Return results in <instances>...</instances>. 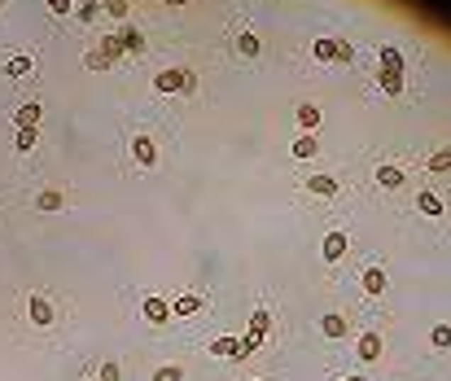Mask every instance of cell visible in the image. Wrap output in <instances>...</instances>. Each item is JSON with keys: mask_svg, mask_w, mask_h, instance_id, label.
I'll return each mask as SVG.
<instances>
[{"mask_svg": "<svg viewBox=\"0 0 451 381\" xmlns=\"http://www.w3.org/2000/svg\"><path fill=\"white\" fill-rule=\"evenodd\" d=\"M154 92H162V96H171V92H197V70H189V66H167V70H158L154 74Z\"/></svg>", "mask_w": 451, "mask_h": 381, "instance_id": "6da1fadb", "label": "cell"}, {"mask_svg": "<svg viewBox=\"0 0 451 381\" xmlns=\"http://www.w3.org/2000/svg\"><path fill=\"white\" fill-rule=\"evenodd\" d=\"M311 53H316V62H355V44H346L338 35H324V40L311 44Z\"/></svg>", "mask_w": 451, "mask_h": 381, "instance_id": "7a4b0ae2", "label": "cell"}, {"mask_svg": "<svg viewBox=\"0 0 451 381\" xmlns=\"http://www.w3.org/2000/svg\"><path fill=\"white\" fill-rule=\"evenodd\" d=\"M27 320L35 324V328H53V320H57V311H53V302H48V294H31L27 298Z\"/></svg>", "mask_w": 451, "mask_h": 381, "instance_id": "3957f363", "label": "cell"}, {"mask_svg": "<svg viewBox=\"0 0 451 381\" xmlns=\"http://www.w3.org/2000/svg\"><path fill=\"white\" fill-rule=\"evenodd\" d=\"M132 158H136L140 171H154V167H158V145H154V136L136 132V136H132Z\"/></svg>", "mask_w": 451, "mask_h": 381, "instance_id": "277c9868", "label": "cell"}, {"mask_svg": "<svg viewBox=\"0 0 451 381\" xmlns=\"http://www.w3.org/2000/svg\"><path fill=\"white\" fill-rule=\"evenodd\" d=\"M140 320H145V324H167V320H171V302L158 298V294H149V298L140 302Z\"/></svg>", "mask_w": 451, "mask_h": 381, "instance_id": "5b68a950", "label": "cell"}, {"mask_svg": "<svg viewBox=\"0 0 451 381\" xmlns=\"http://www.w3.org/2000/svg\"><path fill=\"white\" fill-rule=\"evenodd\" d=\"M346 250H350V237H346V233H338V228H333V233L324 237V245H320L324 263H342V259H346Z\"/></svg>", "mask_w": 451, "mask_h": 381, "instance_id": "8992f818", "label": "cell"}, {"mask_svg": "<svg viewBox=\"0 0 451 381\" xmlns=\"http://www.w3.org/2000/svg\"><path fill=\"white\" fill-rule=\"evenodd\" d=\"M355 355L364 364H377L382 355H386V342H382V333H360V342H355Z\"/></svg>", "mask_w": 451, "mask_h": 381, "instance_id": "52a82bcc", "label": "cell"}, {"mask_svg": "<svg viewBox=\"0 0 451 381\" xmlns=\"http://www.w3.org/2000/svg\"><path fill=\"white\" fill-rule=\"evenodd\" d=\"M360 285H364V294H368V298H382V294H386V267H377V263L364 267Z\"/></svg>", "mask_w": 451, "mask_h": 381, "instance_id": "ba28073f", "label": "cell"}, {"mask_svg": "<svg viewBox=\"0 0 451 381\" xmlns=\"http://www.w3.org/2000/svg\"><path fill=\"white\" fill-rule=\"evenodd\" d=\"M338 189H342V180H338V175H329V171H316L311 180H307V193H316V197H333Z\"/></svg>", "mask_w": 451, "mask_h": 381, "instance_id": "9c48e42d", "label": "cell"}, {"mask_svg": "<svg viewBox=\"0 0 451 381\" xmlns=\"http://www.w3.org/2000/svg\"><path fill=\"white\" fill-rule=\"evenodd\" d=\"M320 333H324V338H333V342H342V338L350 333V320H346V316H338V311H329V316L320 320Z\"/></svg>", "mask_w": 451, "mask_h": 381, "instance_id": "30bf717a", "label": "cell"}, {"mask_svg": "<svg viewBox=\"0 0 451 381\" xmlns=\"http://www.w3.org/2000/svg\"><path fill=\"white\" fill-rule=\"evenodd\" d=\"M40 118H44L40 101H27V106H18V114H13V123L18 127H31V132H40Z\"/></svg>", "mask_w": 451, "mask_h": 381, "instance_id": "8fae6325", "label": "cell"}, {"mask_svg": "<svg viewBox=\"0 0 451 381\" xmlns=\"http://www.w3.org/2000/svg\"><path fill=\"white\" fill-rule=\"evenodd\" d=\"M294 114H298V127H303V132H311V136H316V127H320V118H324L316 101H303V106H298Z\"/></svg>", "mask_w": 451, "mask_h": 381, "instance_id": "7c38bea8", "label": "cell"}, {"mask_svg": "<svg viewBox=\"0 0 451 381\" xmlns=\"http://www.w3.org/2000/svg\"><path fill=\"white\" fill-rule=\"evenodd\" d=\"M382 74H399V79H403V57H399V48L394 44H382Z\"/></svg>", "mask_w": 451, "mask_h": 381, "instance_id": "4fadbf2b", "label": "cell"}, {"mask_svg": "<svg viewBox=\"0 0 451 381\" xmlns=\"http://www.w3.org/2000/svg\"><path fill=\"white\" fill-rule=\"evenodd\" d=\"M377 184H382V189H403V167L382 162V167H377Z\"/></svg>", "mask_w": 451, "mask_h": 381, "instance_id": "5bb4252c", "label": "cell"}, {"mask_svg": "<svg viewBox=\"0 0 451 381\" xmlns=\"http://www.w3.org/2000/svg\"><path fill=\"white\" fill-rule=\"evenodd\" d=\"M197 311H202V298L197 294H180L171 302V316H197Z\"/></svg>", "mask_w": 451, "mask_h": 381, "instance_id": "9a60e30c", "label": "cell"}, {"mask_svg": "<svg viewBox=\"0 0 451 381\" xmlns=\"http://www.w3.org/2000/svg\"><path fill=\"white\" fill-rule=\"evenodd\" d=\"M62 206H66V193L62 189H44L35 197V211H62Z\"/></svg>", "mask_w": 451, "mask_h": 381, "instance_id": "2e32d148", "label": "cell"}, {"mask_svg": "<svg viewBox=\"0 0 451 381\" xmlns=\"http://www.w3.org/2000/svg\"><path fill=\"white\" fill-rule=\"evenodd\" d=\"M416 211H421V215H442V197L430 193V189H421V193H416Z\"/></svg>", "mask_w": 451, "mask_h": 381, "instance_id": "e0dca14e", "label": "cell"}, {"mask_svg": "<svg viewBox=\"0 0 451 381\" xmlns=\"http://www.w3.org/2000/svg\"><path fill=\"white\" fill-rule=\"evenodd\" d=\"M237 53H241V57H259V53H263L259 35H255V31H241V35H237Z\"/></svg>", "mask_w": 451, "mask_h": 381, "instance_id": "ac0fdd59", "label": "cell"}, {"mask_svg": "<svg viewBox=\"0 0 451 381\" xmlns=\"http://www.w3.org/2000/svg\"><path fill=\"white\" fill-rule=\"evenodd\" d=\"M118 40H123V53H145V35H140L136 27H123Z\"/></svg>", "mask_w": 451, "mask_h": 381, "instance_id": "d6986e66", "label": "cell"}, {"mask_svg": "<svg viewBox=\"0 0 451 381\" xmlns=\"http://www.w3.org/2000/svg\"><path fill=\"white\" fill-rule=\"evenodd\" d=\"M316 154H320V140L311 132H303V136L294 140V158H316Z\"/></svg>", "mask_w": 451, "mask_h": 381, "instance_id": "ffe728a7", "label": "cell"}, {"mask_svg": "<svg viewBox=\"0 0 451 381\" xmlns=\"http://www.w3.org/2000/svg\"><path fill=\"white\" fill-rule=\"evenodd\" d=\"M267 328H272V311H267V307H255V316H250V333H255V338H267Z\"/></svg>", "mask_w": 451, "mask_h": 381, "instance_id": "44dd1931", "label": "cell"}, {"mask_svg": "<svg viewBox=\"0 0 451 381\" xmlns=\"http://www.w3.org/2000/svg\"><path fill=\"white\" fill-rule=\"evenodd\" d=\"M211 355H215V360H233V355H237V338H228V333L215 338L211 342Z\"/></svg>", "mask_w": 451, "mask_h": 381, "instance_id": "7402d4cb", "label": "cell"}, {"mask_svg": "<svg viewBox=\"0 0 451 381\" xmlns=\"http://www.w3.org/2000/svg\"><path fill=\"white\" fill-rule=\"evenodd\" d=\"M31 70H35L31 57H9V62H5V74H9V79H22V74H31Z\"/></svg>", "mask_w": 451, "mask_h": 381, "instance_id": "603a6c76", "label": "cell"}, {"mask_svg": "<svg viewBox=\"0 0 451 381\" xmlns=\"http://www.w3.org/2000/svg\"><path fill=\"white\" fill-rule=\"evenodd\" d=\"M74 18H79V22H96V18H101V0H79V5H74Z\"/></svg>", "mask_w": 451, "mask_h": 381, "instance_id": "cb8c5ba5", "label": "cell"}, {"mask_svg": "<svg viewBox=\"0 0 451 381\" xmlns=\"http://www.w3.org/2000/svg\"><path fill=\"white\" fill-rule=\"evenodd\" d=\"M259 342H263V338H255V333H245V338H237V355H233V360H250V355L259 350Z\"/></svg>", "mask_w": 451, "mask_h": 381, "instance_id": "d4e9b609", "label": "cell"}, {"mask_svg": "<svg viewBox=\"0 0 451 381\" xmlns=\"http://www.w3.org/2000/svg\"><path fill=\"white\" fill-rule=\"evenodd\" d=\"M101 53H106V62L114 66V62L123 57V40H118V35H106V40H101Z\"/></svg>", "mask_w": 451, "mask_h": 381, "instance_id": "484cf974", "label": "cell"}, {"mask_svg": "<svg viewBox=\"0 0 451 381\" xmlns=\"http://www.w3.org/2000/svg\"><path fill=\"white\" fill-rule=\"evenodd\" d=\"M149 381H184V368L180 364H162V368H154Z\"/></svg>", "mask_w": 451, "mask_h": 381, "instance_id": "4316f807", "label": "cell"}, {"mask_svg": "<svg viewBox=\"0 0 451 381\" xmlns=\"http://www.w3.org/2000/svg\"><path fill=\"white\" fill-rule=\"evenodd\" d=\"M13 149H18V154H31V149H35V132H31V127H18Z\"/></svg>", "mask_w": 451, "mask_h": 381, "instance_id": "83f0119b", "label": "cell"}, {"mask_svg": "<svg viewBox=\"0 0 451 381\" xmlns=\"http://www.w3.org/2000/svg\"><path fill=\"white\" fill-rule=\"evenodd\" d=\"M430 171H434V175L451 171V149H438V154H430Z\"/></svg>", "mask_w": 451, "mask_h": 381, "instance_id": "f1b7e54d", "label": "cell"}, {"mask_svg": "<svg viewBox=\"0 0 451 381\" xmlns=\"http://www.w3.org/2000/svg\"><path fill=\"white\" fill-rule=\"evenodd\" d=\"M101 9H106L110 18H118V22H123V18H128V9H132V0H106Z\"/></svg>", "mask_w": 451, "mask_h": 381, "instance_id": "f546056e", "label": "cell"}, {"mask_svg": "<svg viewBox=\"0 0 451 381\" xmlns=\"http://www.w3.org/2000/svg\"><path fill=\"white\" fill-rule=\"evenodd\" d=\"M430 342H434L438 350H447V346H451V324H434V333H430Z\"/></svg>", "mask_w": 451, "mask_h": 381, "instance_id": "4dcf8cb0", "label": "cell"}, {"mask_svg": "<svg viewBox=\"0 0 451 381\" xmlns=\"http://www.w3.org/2000/svg\"><path fill=\"white\" fill-rule=\"evenodd\" d=\"M84 66H88V70H106L110 62H106V53H101V48H88V57H84Z\"/></svg>", "mask_w": 451, "mask_h": 381, "instance_id": "1f68e13d", "label": "cell"}, {"mask_svg": "<svg viewBox=\"0 0 451 381\" xmlns=\"http://www.w3.org/2000/svg\"><path fill=\"white\" fill-rule=\"evenodd\" d=\"M96 381H123L118 364H114V360H106V364H101V372H96Z\"/></svg>", "mask_w": 451, "mask_h": 381, "instance_id": "d6a6232c", "label": "cell"}, {"mask_svg": "<svg viewBox=\"0 0 451 381\" xmlns=\"http://www.w3.org/2000/svg\"><path fill=\"white\" fill-rule=\"evenodd\" d=\"M382 88H386L390 96H399V92H403V79H399V74H382Z\"/></svg>", "mask_w": 451, "mask_h": 381, "instance_id": "836d02e7", "label": "cell"}, {"mask_svg": "<svg viewBox=\"0 0 451 381\" xmlns=\"http://www.w3.org/2000/svg\"><path fill=\"white\" fill-rule=\"evenodd\" d=\"M44 5H48V9H53V13H70V9H74V5H70V0H44Z\"/></svg>", "mask_w": 451, "mask_h": 381, "instance_id": "e575fe53", "label": "cell"}, {"mask_svg": "<svg viewBox=\"0 0 451 381\" xmlns=\"http://www.w3.org/2000/svg\"><path fill=\"white\" fill-rule=\"evenodd\" d=\"M342 381H368V377H364V372H350V377H342Z\"/></svg>", "mask_w": 451, "mask_h": 381, "instance_id": "d590c367", "label": "cell"}, {"mask_svg": "<svg viewBox=\"0 0 451 381\" xmlns=\"http://www.w3.org/2000/svg\"><path fill=\"white\" fill-rule=\"evenodd\" d=\"M162 5H189V0H162Z\"/></svg>", "mask_w": 451, "mask_h": 381, "instance_id": "8d00e7d4", "label": "cell"}, {"mask_svg": "<svg viewBox=\"0 0 451 381\" xmlns=\"http://www.w3.org/2000/svg\"><path fill=\"white\" fill-rule=\"evenodd\" d=\"M255 381H263V377H255Z\"/></svg>", "mask_w": 451, "mask_h": 381, "instance_id": "74e56055", "label": "cell"}, {"mask_svg": "<svg viewBox=\"0 0 451 381\" xmlns=\"http://www.w3.org/2000/svg\"><path fill=\"white\" fill-rule=\"evenodd\" d=\"M0 5H5V0H0Z\"/></svg>", "mask_w": 451, "mask_h": 381, "instance_id": "f35d334b", "label": "cell"}]
</instances>
